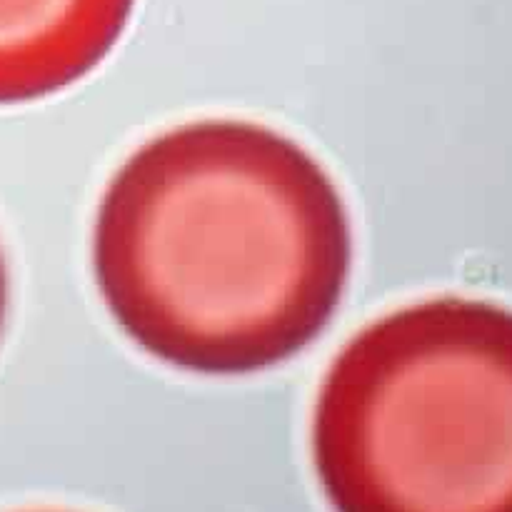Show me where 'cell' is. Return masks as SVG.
I'll use <instances>...</instances> for the list:
<instances>
[{"instance_id": "cell-1", "label": "cell", "mask_w": 512, "mask_h": 512, "mask_svg": "<svg viewBox=\"0 0 512 512\" xmlns=\"http://www.w3.org/2000/svg\"><path fill=\"white\" fill-rule=\"evenodd\" d=\"M353 230L323 165L248 120L155 135L110 178L93 270L115 323L153 358L250 375L303 353L348 288Z\"/></svg>"}, {"instance_id": "cell-2", "label": "cell", "mask_w": 512, "mask_h": 512, "mask_svg": "<svg viewBox=\"0 0 512 512\" xmlns=\"http://www.w3.org/2000/svg\"><path fill=\"white\" fill-rule=\"evenodd\" d=\"M310 448L335 512H512V310L448 295L365 325Z\"/></svg>"}, {"instance_id": "cell-3", "label": "cell", "mask_w": 512, "mask_h": 512, "mask_svg": "<svg viewBox=\"0 0 512 512\" xmlns=\"http://www.w3.org/2000/svg\"><path fill=\"white\" fill-rule=\"evenodd\" d=\"M135 0H0V105L60 93L98 68Z\"/></svg>"}, {"instance_id": "cell-4", "label": "cell", "mask_w": 512, "mask_h": 512, "mask_svg": "<svg viewBox=\"0 0 512 512\" xmlns=\"http://www.w3.org/2000/svg\"><path fill=\"white\" fill-rule=\"evenodd\" d=\"M8 298H10V283H8V265H5L3 250H0V333H3L5 315H8Z\"/></svg>"}]
</instances>
